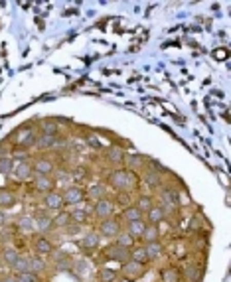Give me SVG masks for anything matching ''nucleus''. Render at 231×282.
Listing matches in <instances>:
<instances>
[{
	"instance_id": "1",
	"label": "nucleus",
	"mask_w": 231,
	"mask_h": 282,
	"mask_svg": "<svg viewBox=\"0 0 231 282\" xmlns=\"http://www.w3.org/2000/svg\"><path fill=\"white\" fill-rule=\"evenodd\" d=\"M109 188H113L115 192H128V193H137L139 186H141V178L139 174L130 172L127 168H113L109 174H107V182H105Z\"/></svg>"
},
{
	"instance_id": "2",
	"label": "nucleus",
	"mask_w": 231,
	"mask_h": 282,
	"mask_svg": "<svg viewBox=\"0 0 231 282\" xmlns=\"http://www.w3.org/2000/svg\"><path fill=\"white\" fill-rule=\"evenodd\" d=\"M139 178H141L144 186H148L150 190H154V188H160L164 184V172L160 170V166L156 162L148 160V164L139 172Z\"/></svg>"
},
{
	"instance_id": "3",
	"label": "nucleus",
	"mask_w": 231,
	"mask_h": 282,
	"mask_svg": "<svg viewBox=\"0 0 231 282\" xmlns=\"http://www.w3.org/2000/svg\"><path fill=\"white\" fill-rule=\"evenodd\" d=\"M62 199H64V207L71 209V207H77L79 204H83L87 197H85V188L79 186V184H67L64 190H62Z\"/></svg>"
},
{
	"instance_id": "4",
	"label": "nucleus",
	"mask_w": 231,
	"mask_h": 282,
	"mask_svg": "<svg viewBox=\"0 0 231 282\" xmlns=\"http://www.w3.org/2000/svg\"><path fill=\"white\" fill-rule=\"evenodd\" d=\"M97 233L101 235V239H107V241H113L117 235L123 231V223H121V219L119 217H107V219H101L99 223H97Z\"/></svg>"
},
{
	"instance_id": "5",
	"label": "nucleus",
	"mask_w": 231,
	"mask_h": 282,
	"mask_svg": "<svg viewBox=\"0 0 231 282\" xmlns=\"http://www.w3.org/2000/svg\"><path fill=\"white\" fill-rule=\"evenodd\" d=\"M146 272H148V265H142V263H137V260H127L119 269V274L125 280H139Z\"/></svg>"
},
{
	"instance_id": "6",
	"label": "nucleus",
	"mask_w": 231,
	"mask_h": 282,
	"mask_svg": "<svg viewBox=\"0 0 231 282\" xmlns=\"http://www.w3.org/2000/svg\"><path fill=\"white\" fill-rule=\"evenodd\" d=\"M158 199H160L158 205H162L168 213L172 207H178L180 205V192L176 188L168 186V184H162V186L158 188Z\"/></svg>"
},
{
	"instance_id": "7",
	"label": "nucleus",
	"mask_w": 231,
	"mask_h": 282,
	"mask_svg": "<svg viewBox=\"0 0 231 282\" xmlns=\"http://www.w3.org/2000/svg\"><path fill=\"white\" fill-rule=\"evenodd\" d=\"M115 211H117V205H115V202H113V197L109 195V197H103V199H99V202L93 204L91 215L97 219V221H101V219L113 217Z\"/></svg>"
},
{
	"instance_id": "8",
	"label": "nucleus",
	"mask_w": 231,
	"mask_h": 282,
	"mask_svg": "<svg viewBox=\"0 0 231 282\" xmlns=\"http://www.w3.org/2000/svg\"><path fill=\"white\" fill-rule=\"evenodd\" d=\"M101 256L105 258V260H113V263L123 265V263L130 260V249L119 247V245H115L113 241H111V245H107V247L101 251Z\"/></svg>"
},
{
	"instance_id": "9",
	"label": "nucleus",
	"mask_w": 231,
	"mask_h": 282,
	"mask_svg": "<svg viewBox=\"0 0 231 282\" xmlns=\"http://www.w3.org/2000/svg\"><path fill=\"white\" fill-rule=\"evenodd\" d=\"M32 219H34V225H36V231H38L40 235H48V233H51V231L55 229L53 227V215H51L50 211H46L44 207L36 209Z\"/></svg>"
},
{
	"instance_id": "10",
	"label": "nucleus",
	"mask_w": 231,
	"mask_h": 282,
	"mask_svg": "<svg viewBox=\"0 0 231 282\" xmlns=\"http://www.w3.org/2000/svg\"><path fill=\"white\" fill-rule=\"evenodd\" d=\"M48 263H50V267H53L55 270H69L73 267V258L71 255L64 251V249H53L51 251V255L48 256Z\"/></svg>"
},
{
	"instance_id": "11",
	"label": "nucleus",
	"mask_w": 231,
	"mask_h": 282,
	"mask_svg": "<svg viewBox=\"0 0 231 282\" xmlns=\"http://www.w3.org/2000/svg\"><path fill=\"white\" fill-rule=\"evenodd\" d=\"M34 176H53L55 174V162L50 156H36L32 160Z\"/></svg>"
},
{
	"instance_id": "12",
	"label": "nucleus",
	"mask_w": 231,
	"mask_h": 282,
	"mask_svg": "<svg viewBox=\"0 0 231 282\" xmlns=\"http://www.w3.org/2000/svg\"><path fill=\"white\" fill-rule=\"evenodd\" d=\"M53 249H55V243L51 241L48 235H34V239H32V251H34V255L48 258Z\"/></svg>"
},
{
	"instance_id": "13",
	"label": "nucleus",
	"mask_w": 231,
	"mask_h": 282,
	"mask_svg": "<svg viewBox=\"0 0 231 282\" xmlns=\"http://www.w3.org/2000/svg\"><path fill=\"white\" fill-rule=\"evenodd\" d=\"M32 182V190L40 195H46V193H50L55 190V178L53 176H34V178L30 179Z\"/></svg>"
},
{
	"instance_id": "14",
	"label": "nucleus",
	"mask_w": 231,
	"mask_h": 282,
	"mask_svg": "<svg viewBox=\"0 0 231 282\" xmlns=\"http://www.w3.org/2000/svg\"><path fill=\"white\" fill-rule=\"evenodd\" d=\"M42 204H44V209L50 211V213H57V211L65 209L64 199H62V193L57 192V190H53V192L42 195Z\"/></svg>"
},
{
	"instance_id": "15",
	"label": "nucleus",
	"mask_w": 231,
	"mask_h": 282,
	"mask_svg": "<svg viewBox=\"0 0 231 282\" xmlns=\"http://www.w3.org/2000/svg\"><path fill=\"white\" fill-rule=\"evenodd\" d=\"M101 235L97 233L95 229H89L83 237H81V241H79V249L81 251H85V253H93V251H97L99 247H101Z\"/></svg>"
},
{
	"instance_id": "16",
	"label": "nucleus",
	"mask_w": 231,
	"mask_h": 282,
	"mask_svg": "<svg viewBox=\"0 0 231 282\" xmlns=\"http://www.w3.org/2000/svg\"><path fill=\"white\" fill-rule=\"evenodd\" d=\"M105 150V160L111 164V166L115 168H121L123 166V162H125V150H123V146H117V144H113V146H107V148H103Z\"/></svg>"
},
{
	"instance_id": "17",
	"label": "nucleus",
	"mask_w": 231,
	"mask_h": 282,
	"mask_svg": "<svg viewBox=\"0 0 231 282\" xmlns=\"http://www.w3.org/2000/svg\"><path fill=\"white\" fill-rule=\"evenodd\" d=\"M14 178L18 182H30L34 178V170H32V160H20L14 164V170H12Z\"/></svg>"
},
{
	"instance_id": "18",
	"label": "nucleus",
	"mask_w": 231,
	"mask_h": 282,
	"mask_svg": "<svg viewBox=\"0 0 231 282\" xmlns=\"http://www.w3.org/2000/svg\"><path fill=\"white\" fill-rule=\"evenodd\" d=\"M127 170L130 172H134V174H139L142 168L148 164V160H146V156H142V154H125V162H123Z\"/></svg>"
},
{
	"instance_id": "19",
	"label": "nucleus",
	"mask_w": 231,
	"mask_h": 282,
	"mask_svg": "<svg viewBox=\"0 0 231 282\" xmlns=\"http://www.w3.org/2000/svg\"><path fill=\"white\" fill-rule=\"evenodd\" d=\"M180 272L186 278V282H202V276H204V269L200 265H194V263H186L180 269Z\"/></svg>"
},
{
	"instance_id": "20",
	"label": "nucleus",
	"mask_w": 231,
	"mask_h": 282,
	"mask_svg": "<svg viewBox=\"0 0 231 282\" xmlns=\"http://www.w3.org/2000/svg\"><path fill=\"white\" fill-rule=\"evenodd\" d=\"M85 197H87V199H93V202H99L103 197H109V188H107V184H103V182L91 184L89 188L85 190Z\"/></svg>"
},
{
	"instance_id": "21",
	"label": "nucleus",
	"mask_w": 231,
	"mask_h": 282,
	"mask_svg": "<svg viewBox=\"0 0 231 282\" xmlns=\"http://www.w3.org/2000/svg\"><path fill=\"white\" fill-rule=\"evenodd\" d=\"M166 219H168L166 209H164L162 205H158V204H154L152 209L144 215V221H146V223H150V225H160V223H162V221H166Z\"/></svg>"
},
{
	"instance_id": "22",
	"label": "nucleus",
	"mask_w": 231,
	"mask_h": 282,
	"mask_svg": "<svg viewBox=\"0 0 231 282\" xmlns=\"http://www.w3.org/2000/svg\"><path fill=\"white\" fill-rule=\"evenodd\" d=\"M154 204H156V199H154L150 193H137V197L132 199V205L139 207V211H141L142 215H146V213L152 209Z\"/></svg>"
},
{
	"instance_id": "23",
	"label": "nucleus",
	"mask_w": 231,
	"mask_h": 282,
	"mask_svg": "<svg viewBox=\"0 0 231 282\" xmlns=\"http://www.w3.org/2000/svg\"><path fill=\"white\" fill-rule=\"evenodd\" d=\"M144 247V253L148 256V263H154V260H158V258H162L164 256V245L162 241H154V243H146L142 245Z\"/></svg>"
},
{
	"instance_id": "24",
	"label": "nucleus",
	"mask_w": 231,
	"mask_h": 282,
	"mask_svg": "<svg viewBox=\"0 0 231 282\" xmlns=\"http://www.w3.org/2000/svg\"><path fill=\"white\" fill-rule=\"evenodd\" d=\"M69 215H71V221H73V223L83 225V227L91 221V211L87 207H79V205H77V207H71V209H69Z\"/></svg>"
},
{
	"instance_id": "25",
	"label": "nucleus",
	"mask_w": 231,
	"mask_h": 282,
	"mask_svg": "<svg viewBox=\"0 0 231 282\" xmlns=\"http://www.w3.org/2000/svg\"><path fill=\"white\" fill-rule=\"evenodd\" d=\"M57 138H60V136L38 134V140H36V148H34V150H38V152H50V150H53V148H55Z\"/></svg>"
},
{
	"instance_id": "26",
	"label": "nucleus",
	"mask_w": 231,
	"mask_h": 282,
	"mask_svg": "<svg viewBox=\"0 0 231 282\" xmlns=\"http://www.w3.org/2000/svg\"><path fill=\"white\" fill-rule=\"evenodd\" d=\"M16 204H18V195L12 190H8V188H0V209L8 211Z\"/></svg>"
},
{
	"instance_id": "27",
	"label": "nucleus",
	"mask_w": 231,
	"mask_h": 282,
	"mask_svg": "<svg viewBox=\"0 0 231 282\" xmlns=\"http://www.w3.org/2000/svg\"><path fill=\"white\" fill-rule=\"evenodd\" d=\"M50 269V263H48V258H44V256L40 255H30V270L32 272H36L38 276L42 274H46Z\"/></svg>"
},
{
	"instance_id": "28",
	"label": "nucleus",
	"mask_w": 231,
	"mask_h": 282,
	"mask_svg": "<svg viewBox=\"0 0 231 282\" xmlns=\"http://www.w3.org/2000/svg\"><path fill=\"white\" fill-rule=\"evenodd\" d=\"M18 256H20V251H18L16 247H12V245H4V247L0 249V260H2L6 267H12Z\"/></svg>"
},
{
	"instance_id": "29",
	"label": "nucleus",
	"mask_w": 231,
	"mask_h": 282,
	"mask_svg": "<svg viewBox=\"0 0 231 282\" xmlns=\"http://www.w3.org/2000/svg\"><path fill=\"white\" fill-rule=\"evenodd\" d=\"M119 219H121V223H130V221H139V219H144L141 211H139V207L137 205H128L125 209H121V213H119Z\"/></svg>"
},
{
	"instance_id": "30",
	"label": "nucleus",
	"mask_w": 231,
	"mask_h": 282,
	"mask_svg": "<svg viewBox=\"0 0 231 282\" xmlns=\"http://www.w3.org/2000/svg\"><path fill=\"white\" fill-rule=\"evenodd\" d=\"M160 282H182V272L178 267L168 265L164 269H160Z\"/></svg>"
},
{
	"instance_id": "31",
	"label": "nucleus",
	"mask_w": 231,
	"mask_h": 282,
	"mask_svg": "<svg viewBox=\"0 0 231 282\" xmlns=\"http://www.w3.org/2000/svg\"><path fill=\"white\" fill-rule=\"evenodd\" d=\"M141 241H142V245L160 241V227H158V225L146 223V227H144V231H142V235H141Z\"/></svg>"
},
{
	"instance_id": "32",
	"label": "nucleus",
	"mask_w": 231,
	"mask_h": 282,
	"mask_svg": "<svg viewBox=\"0 0 231 282\" xmlns=\"http://www.w3.org/2000/svg\"><path fill=\"white\" fill-rule=\"evenodd\" d=\"M14 225H16V229L22 231V233H26V235L36 231V225H34V219H32V215H26V213L24 215H18Z\"/></svg>"
},
{
	"instance_id": "33",
	"label": "nucleus",
	"mask_w": 231,
	"mask_h": 282,
	"mask_svg": "<svg viewBox=\"0 0 231 282\" xmlns=\"http://www.w3.org/2000/svg\"><path fill=\"white\" fill-rule=\"evenodd\" d=\"M40 134H50V136H60V123L55 118H44L40 125Z\"/></svg>"
},
{
	"instance_id": "34",
	"label": "nucleus",
	"mask_w": 231,
	"mask_h": 282,
	"mask_svg": "<svg viewBox=\"0 0 231 282\" xmlns=\"http://www.w3.org/2000/svg\"><path fill=\"white\" fill-rule=\"evenodd\" d=\"M119 278H121L119 270H113L109 267H101L97 270V282H119Z\"/></svg>"
},
{
	"instance_id": "35",
	"label": "nucleus",
	"mask_w": 231,
	"mask_h": 282,
	"mask_svg": "<svg viewBox=\"0 0 231 282\" xmlns=\"http://www.w3.org/2000/svg\"><path fill=\"white\" fill-rule=\"evenodd\" d=\"M71 223V215H69V209H62V211H57L55 215H53V227L55 229H62L64 231L67 225Z\"/></svg>"
},
{
	"instance_id": "36",
	"label": "nucleus",
	"mask_w": 231,
	"mask_h": 282,
	"mask_svg": "<svg viewBox=\"0 0 231 282\" xmlns=\"http://www.w3.org/2000/svg\"><path fill=\"white\" fill-rule=\"evenodd\" d=\"M12 272L14 274H22V272H30V255H22L16 258V263H14L12 267Z\"/></svg>"
},
{
	"instance_id": "37",
	"label": "nucleus",
	"mask_w": 231,
	"mask_h": 282,
	"mask_svg": "<svg viewBox=\"0 0 231 282\" xmlns=\"http://www.w3.org/2000/svg\"><path fill=\"white\" fill-rule=\"evenodd\" d=\"M144 227H146V221H144V219H139V221H130V223H127V229L125 231H127L132 239H141Z\"/></svg>"
},
{
	"instance_id": "38",
	"label": "nucleus",
	"mask_w": 231,
	"mask_h": 282,
	"mask_svg": "<svg viewBox=\"0 0 231 282\" xmlns=\"http://www.w3.org/2000/svg\"><path fill=\"white\" fill-rule=\"evenodd\" d=\"M113 202H115L117 207H121V209H125V207H128V205H132V193H128V192H115L113 195Z\"/></svg>"
},
{
	"instance_id": "39",
	"label": "nucleus",
	"mask_w": 231,
	"mask_h": 282,
	"mask_svg": "<svg viewBox=\"0 0 231 282\" xmlns=\"http://www.w3.org/2000/svg\"><path fill=\"white\" fill-rule=\"evenodd\" d=\"M113 243L119 245V247H125V249H132V247L137 245V239H132L127 231H121L115 239H113Z\"/></svg>"
},
{
	"instance_id": "40",
	"label": "nucleus",
	"mask_w": 231,
	"mask_h": 282,
	"mask_svg": "<svg viewBox=\"0 0 231 282\" xmlns=\"http://www.w3.org/2000/svg\"><path fill=\"white\" fill-rule=\"evenodd\" d=\"M130 260H137V263H142V265H150L142 245H134V247L130 249Z\"/></svg>"
},
{
	"instance_id": "41",
	"label": "nucleus",
	"mask_w": 231,
	"mask_h": 282,
	"mask_svg": "<svg viewBox=\"0 0 231 282\" xmlns=\"http://www.w3.org/2000/svg\"><path fill=\"white\" fill-rule=\"evenodd\" d=\"M14 156H0V174L2 176H8V174H12L14 170Z\"/></svg>"
},
{
	"instance_id": "42",
	"label": "nucleus",
	"mask_w": 231,
	"mask_h": 282,
	"mask_svg": "<svg viewBox=\"0 0 231 282\" xmlns=\"http://www.w3.org/2000/svg\"><path fill=\"white\" fill-rule=\"evenodd\" d=\"M18 276V282H42V278H40L36 272H22V274H16Z\"/></svg>"
},
{
	"instance_id": "43",
	"label": "nucleus",
	"mask_w": 231,
	"mask_h": 282,
	"mask_svg": "<svg viewBox=\"0 0 231 282\" xmlns=\"http://www.w3.org/2000/svg\"><path fill=\"white\" fill-rule=\"evenodd\" d=\"M64 231H65V235H67V237H73V235H79V233L83 231V225H77V223L71 221V223H69Z\"/></svg>"
},
{
	"instance_id": "44",
	"label": "nucleus",
	"mask_w": 231,
	"mask_h": 282,
	"mask_svg": "<svg viewBox=\"0 0 231 282\" xmlns=\"http://www.w3.org/2000/svg\"><path fill=\"white\" fill-rule=\"evenodd\" d=\"M87 144H89V146H93L95 150H103V144H101V142H97V138H95V136H89V138H87Z\"/></svg>"
},
{
	"instance_id": "45",
	"label": "nucleus",
	"mask_w": 231,
	"mask_h": 282,
	"mask_svg": "<svg viewBox=\"0 0 231 282\" xmlns=\"http://www.w3.org/2000/svg\"><path fill=\"white\" fill-rule=\"evenodd\" d=\"M6 225H8V215L4 209H0V229H4Z\"/></svg>"
},
{
	"instance_id": "46",
	"label": "nucleus",
	"mask_w": 231,
	"mask_h": 282,
	"mask_svg": "<svg viewBox=\"0 0 231 282\" xmlns=\"http://www.w3.org/2000/svg\"><path fill=\"white\" fill-rule=\"evenodd\" d=\"M2 282H18V276H16L14 272H10V274H4V276H2Z\"/></svg>"
},
{
	"instance_id": "47",
	"label": "nucleus",
	"mask_w": 231,
	"mask_h": 282,
	"mask_svg": "<svg viewBox=\"0 0 231 282\" xmlns=\"http://www.w3.org/2000/svg\"><path fill=\"white\" fill-rule=\"evenodd\" d=\"M0 282H2V276H0Z\"/></svg>"
}]
</instances>
